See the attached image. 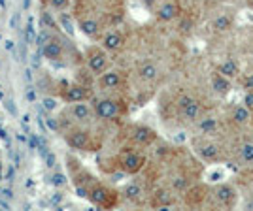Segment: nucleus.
Returning <instances> with one entry per match:
<instances>
[{
	"mask_svg": "<svg viewBox=\"0 0 253 211\" xmlns=\"http://www.w3.org/2000/svg\"><path fill=\"white\" fill-rule=\"evenodd\" d=\"M42 51L43 57L55 66H82L84 63V55L63 32L57 31V27H51V31L47 29Z\"/></svg>",
	"mask_w": 253,
	"mask_h": 211,
	"instance_id": "nucleus-1",
	"label": "nucleus"
},
{
	"mask_svg": "<svg viewBox=\"0 0 253 211\" xmlns=\"http://www.w3.org/2000/svg\"><path fill=\"white\" fill-rule=\"evenodd\" d=\"M59 132L70 147L80 151H98L102 140L95 130V123H74L59 119Z\"/></svg>",
	"mask_w": 253,
	"mask_h": 211,
	"instance_id": "nucleus-2",
	"label": "nucleus"
},
{
	"mask_svg": "<svg viewBox=\"0 0 253 211\" xmlns=\"http://www.w3.org/2000/svg\"><path fill=\"white\" fill-rule=\"evenodd\" d=\"M84 198H87V200L91 202L93 206H96V208L110 210V208L117 206V202H119V194H117L114 189H110L106 183L96 179L95 183L87 189Z\"/></svg>",
	"mask_w": 253,
	"mask_h": 211,
	"instance_id": "nucleus-3",
	"label": "nucleus"
},
{
	"mask_svg": "<svg viewBox=\"0 0 253 211\" xmlns=\"http://www.w3.org/2000/svg\"><path fill=\"white\" fill-rule=\"evenodd\" d=\"M114 160H116V168L125 176H134L146 166V157L132 147H125L123 151H119Z\"/></svg>",
	"mask_w": 253,
	"mask_h": 211,
	"instance_id": "nucleus-4",
	"label": "nucleus"
},
{
	"mask_svg": "<svg viewBox=\"0 0 253 211\" xmlns=\"http://www.w3.org/2000/svg\"><path fill=\"white\" fill-rule=\"evenodd\" d=\"M110 51H106L102 45H89L84 53V63L85 68L91 74L98 77L100 74H104L106 70L110 68Z\"/></svg>",
	"mask_w": 253,
	"mask_h": 211,
	"instance_id": "nucleus-5",
	"label": "nucleus"
},
{
	"mask_svg": "<svg viewBox=\"0 0 253 211\" xmlns=\"http://www.w3.org/2000/svg\"><path fill=\"white\" fill-rule=\"evenodd\" d=\"M93 109H95V115L100 121H116L123 115V102L119 98H112V96H102V98H96L93 102Z\"/></svg>",
	"mask_w": 253,
	"mask_h": 211,
	"instance_id": "nucleus-6",
	"label": "nucleus"
},
{
	"mask_svg": "<svg viewBox=\"0 0 253 211\" xmlns=\"http://www.w3.org/2000/svg\"><path fill=\"white\" fill-rule=\"evenodd\" d=\"M128 140L138 147H148L157 140V134L153 128L146 127V125H134L128 132Z\"/></svg>",
	"mask_w": 253,
	"mask_h": 211,
	"instance_id": "nucleus-7",
	"label": "nucleus"
},
{
	"mask_svg": "<svg viewBox=\"0 0 253 211\" xmlns=\"http://www.w3.org/2000/svg\"><path fill=\"white\" fill-rule=\"evenodd\" d=\"M123 81H125L123 72L116 70V68H108L104 74L96 77V83L100 87V91H117V89H121Z\"/></svg>",
	"mask_w": 253,
	"mask_h": 211,
	"instance_id": "nucleus-8",
	"label": "nucleus"
},
{
	"mask_svg": "<svg viewBox=\"0 0 253 211\" xmlns=\"http://www.w3.org/2000/svg\"><path fill=\"white\" fill-rule=\"evenodd\" d=\"M178 109H179V115L183 117L185 121H199L201 111H202L201 104H199L195 98H191V96H187V95L179 96Z\"/></svg>",
	"mask_w": 253,
	"mask_h": 211,
	"instance_id": "nucleus-9",
	"label": "nucleus"
},
{
	"mask_svg": "<svg viewBox=\"0 0 253 211\" xmlns=\"http://www.w3.org/2000/svg\"><path fill=\"white\" fill-rule=\"evenodd\" d=\"M98 42H100V45L104 47L106 51L116 53L125 45V38H123V34L117 31V29H106L102 32V36L98 38Z\"/></svg>",
	"mask_w": 253,
	"mask_h": 211,
	"instance_id": "nucleus-10",
	"label": "nucleus"
},
{
	"mask_svg": "<svg viewBox=\"0 0 253 211\" xmlns=\"http://www.w3.org/2000/svg\"><path fill=\"white\" fill-rule=\"evenodd\" d=\"M153 11H155V17H157L159 21H174L179 15V4L176 0H163V2H159L157 8Z\"/></svg>",
	"mask_w": 253,
	"mask_h": 211,
	"instance_id": "nucleus-11",
	"label": "nucleus"
},
{
	"mask_svg": "<svg viewBox=\"0 0 253 211\" xmlns=\"http://www.w3.org/2000/svg\"><path fill=\"white\" fill-rule=\"evenodd\" d=\"M123 198L126 202H130V204H142L144 200V187L138 183V181H130V183H126L125 187H123Z\"/></svg>",
	"mask_w": 253,
	"mask_h": 211,
	"instance_id": "nucleus-12",
	"label": "nucleus"
},
{
	"mask_svg": "<svg viewBox=\"0 0 253 211\" xmlns=\"http://www.w3.org/2000/svg\"><path fill=\"white\" fill-rule=\"evenodd\" d=\"M213 196H215V202L219 204V206H225V208H229V206H232L234 204V198H236V190H234V187H231V185H219L217 189L213 190Z\"/></svg>",
	"mask_w": 253,
	"mask_h": 211,
	"instance_id": "nucleus-13",
	"label": "nucleus"
},
{
	"mask_svg": "<svg viewBox=\"0 0 253 211\" xmlns=\"http://www.w3.org/2000/svg\"><path fill=\"white\" fill-rule=\"evenodd\" d=\"M138 77L142 79V81H155L159 77V68L157 64H153L151 61H144V63L138 66Z\"/></svg>",
	"mask_w": 253,
	"mask_h": 211,
	"instance_id": "nucleus-14",
	"label": "nucleus"
},
{
	"mask_svg": "<svg viewBox=\"0 0 253 211\" xmlns=\"http://www.w3.org/2000/svg\"><path fill=\"white\" fill-rule=\"evenodd\" d=\"M197 153L201 155L202 160L211 162V160H215L217 155H219V147L215 143H211V141H202V143L197 145Z\"/></svg>",
	"mask_w": 253,
	"mask_h": 211,
	"instance_id": "nucleus-15",
	"label": "nucleus"
},
{
	"mask_svg": "<svg viewBox=\"0 0 253 211\" xmlns=\"http://www.w3.org/2000/svg\"><path fill=\"white\" fill-rule=\"evenodd\" d=\"M211 89H213V93L215 95H229L231 93V89H232V85H231V79L229 77H225V75L221 74H217V75H213V79H211Z\"/></svg>",
	"mask_w": 253,
	"mask_h": 211,
	"instance_id": "nucleus-16",
	"label": "nucleus"
},
{
	"mask_svg": "<svg viewBox=\"0 0 253 211\" xmlns=\"http://www.w3.org/2000/svg\"><path fill=\"white\" fill-rule=\"evenodd\" d=\"M151 204L157 206V208H161V210H170V206L174 204V196L170 194L169 190L161 189L153 194V202H151Z\"/></svg>",
	"mask_w": 253,
	"mask_h": 211,
	"instance_id": "nucleus-17",
	"label": "nucleus"
},
{
	"mask_svg": "<svg viewBox=\"0 0 253 211\" xmlns=\"http://www.w3.org/2000/svg\"><path fill=\"white\" fill-rule=\"evenodd\" d=\"M217 72H219L221 75H225V77L232 79V77H236V75H238L240 68H238V63H236L234 59H227V61H223V63L219 64Z\"/></svg>",
	"mask_w": 253,
	"mask_h": 211,
	"instance_id": "nucleus-18",
	"label": "nucleus"
},
{
	"mask_svg": "<svg viewBox=\"0 0 253 211\" xmlns=\"http://www.w3.org/2000/svg\"><path fill=\"white\" fill-rule=\"evenodd\" d=\"M250 119H252V109L248 106H236L232 109V121L236 125H246V123H250Z\"/></svg>",
	"mask_w": 253,
	"mask_h": 211,
	"instance_id": "nucleus-19",
	"label": "nucleus"
},
{
	"mask_svg": "<svg viewBox=\"0 0 253 211\" xmlns=\"http://www.w3.org/2000/svg\"><path fill=\"white\" fill-rule=\"evenodd\" d=\"M197 128L201 130V134H213L217 130V121L213 117H204V119H199Z\"/></svg>",
	"mask_w": 253,
	"mask_h": 211,
	"instance_id": "nucleus-20",
	"label": "nucleus"
},
{
	"mask_svg": "<svg viewBox=\"0 0 253 211\" xmlns=\"http://www.w3.org/2000/svg\"><path fill=\"white\" fill-rule=\"evenodd\" d=\"M211 27H213L217 32H225V31H229V29L232 27V19L229 17V15L221 13V15H217V17L211 21Z\"/></svg>",
	"mask_w": 253,
	"mask_h": 211,
	"instance_id": "nucleus-21",
	"label": "nucleus"
},
{
	"mask_svg": "<svg viewBox=\"0 0 253 211\" xmlns=\"http://www.w3.org/2000/svg\"><path fill=\"white\" fill-rule=\"evenodd\" d=\"M72 2H74V0H42L43 6H47L49 10H55V11L66 10V8H68Z\"/></svg>",
	"mask_w": 253,
	"mask_h": 211,
	"instance_id": "nucleus-22",
	"label": "nucleus"
},
{
	"mask_svg": "<svg viewBox=\"0 0 253 211\" xmlns=\"http://www.w3.org/2000/svg\"><path fill=\"white\" fill-rule=\"evenodd\" d=\"M172 189L176 190V192H185V190L189 189V179H187L185 176L174 177V179H172Z\"/></svg>",
	"mask_w": 253,
	"mask_h": 211,
	"instance_id": "nucleus-23",
	"label": "nucleus"
},
{
	"mask_svg": "<svg viewBox=\"0 0 253 211\" xmlns=\"http://www.w3.org/2000/svg\"><path fill=\"white\" fill-rule=\"evenodd\" d=\"M240 153H242V158L246 160V162L253 164V141H248V143H244L242 149H240Z\"/></svg>",
	"mask_w": 253,
	"mask_h": 211,
	"instance_id": "nucleus-24",
	"label": "nucleus"
},
{
	"mask_svg": "<svg viewBox=\"0 0 253 211\" xmlns=\"http://www.w3.org/2000/svg\"><path fill=\"white\" fill-rule=\"evenodd\" d=\"M223 177H225L223 170H213L210 176H208V181H210V183H217V181H221Z\"/></svg>",
	"mask_w": 253,
	"mask_h": 211,
	"instance_id": "nucleus-25",
	"label": "nucleus"
},
{
	"mask_svg": "<svg viewBox=\"0 0 253 211\" xmlns=\"http://www.w3.org/2000/svg\"><path fill=\"white\" fill-rule=\"evenodd\" d=\"M244 106H248L253 111V91H248V93L244 95Z\"/></svg>",
	"mask_w": 253,
	"mask_h": 211,
	"instance_id": "nucleus-26",
	"label": "nucleus"
},
{
	"mask_svg": "<svg viewBox=\"0 0 253 211\" xmlns=\"http://www.w3.org/2000/svg\"><path fill=\"white\" fill-rule=\"evenodd\" d=\"M244 87H246L248 91H253V74H252V75H248V77L244 79Z\"/></svg>",
	"mask_w": 253,
	"mask_h": 211,
	"instance_id": "nucleus-27",
	"label": "nucleus"
}]
</instances>
